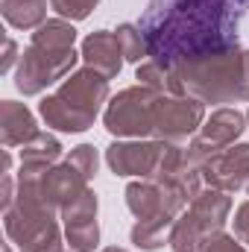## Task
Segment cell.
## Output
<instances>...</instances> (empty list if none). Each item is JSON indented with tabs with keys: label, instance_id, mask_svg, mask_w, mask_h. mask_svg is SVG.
<instances>
[{
	"label": "cell",
	"instance_id": "6da1fadb",
	"mask_svg": "<svg viewBox=\"0 0 249 252\" xmlns=\"http://www.w3.org/2000/svg\"><path fill=\"white\" fill-rule=\"evenodd\" d=\"M247 6L249 0H150L138 30L153 62L176 67L232 53Z\"/></svg>",
	"mask_w": 249,
	"mask_h": 252
},
{
	"label": "cell",
	"instance_id": "7a4b0ae2",
	"mask_svg": "<svg viewBox=\"0 0 249 252\" xmlns=\"http://www.w3.org/2000/svg\"><path fill=\"white\" fill-rule=\"evenodd\" d=\"M73 27L64 21H47L35 35L30 50L21 56V67L15 73V85L21 94H38L41 88L53 85L73 67Z\"/></svg>",
	"mask_w": 249,
	"mask_h": 252
},
{
	"label": "cell",
	"instance_id": "3957f363",
	"mask_svg": "<svg viewBox=\"0 0 249 252\" xmlns=\"http://www.w3.org/2000/svg\"><path fill=\"white\" fill-rule=\"evenodd\" d=\"M106 91H109L106 76H100L91 67L79 70L53 97H44L41 115L50 126H56L62 132H82L97 118V109L106 100Z\"/></svg>",
	"mask_w": 249,
	"mask_h": 252
},
{
	"label": "cell",
	"instance_id": "277c9868",
	"mask_svg": "<svg viewBox=\"0 0 249 252\" xmlns=\"http://www.w3.org/2000/svg\"><path fill=\"white\" fill-rule=\"evenodd\" d=\"M6 232L21 247V252H59L53 205L44 202L24 182H18V202L6 208Z\"/></svg>",
	"mask_w": 249,
	"mask_h": 252
},
{
	"label": "cell",
	"instance_id": "5b68a950",
	"mask_svg": "<svg viewBox=\"0 0 249 252\" xmlns=\"http://www.w3.org/2000/svg\"><path fill=\"white\" fill-rule=\"evenodd\" d=\"M161 97L147 88L124 91L106 112V129L115 135H156Z\"/></svg>",
	"mask_w": 249,
	"mask_h": 252
},
{
	"label": "cell",
	"instance_id": "8992f818",
	"mask_svg": "<svg viewBox=\"0 0 249 252\" xmlns=\"http://www.w3.org/2000/svg\"><path fill=\"white\" fill-rule=\"evenodd\" d=\"M226 211H229V199L220 196V193H205L202 199H196L193 211L187 214L185 220L176 226V232H173V250L193 252L196 244H199V238H202V232L223 226Z\"/></svg>",
	"mask_w": 249,
	"mask_h": 252
},
{
	"label": "cell",
	"instance_id": "52a82bcc",
	"mask_svg": "<svg viewBox=\"0 0 249 252\" xmlns=\"http://www.w3.org/2000/svg\"><path fill=\"white\" fill-rule=\"evenodd\" d=\"M97 199L91 190H82L73 202L64 205V226H67V241L76 252H91L97 247Z\"/></svg>",
	"mask_w": 249,
	"mask_h": 252
},
{
	"label": "cell",
	"instance_id": "ba28073f",
	"mask_svg": "<svg viewBox=\"0 0 249 252\" xmlns=\"http://www.w3.org/2000/svg\"><path fill=\"white\" fill-rule=\"evenodd\" d=\"M167 153V147L161 144H115L109 150V164L115 167V173L121 176H147L158 167V158Z\"/></svg>",
	"mask_w": 249,
	"mask_h": 252
},
{
	"label": "cell",
	"instance_id": "9c48e42d",
	"mask_svg": "<svg viewBox=\"0 0 249 252\" xmlns=\"http://www.w3.org/2000/svg\"><path fill=\"white\" fill-rule=\"evenodd\" d=\"M247 170H249V144H244L238 150H226L223 156L211 158L205 164V179L217 188L235 190L244 185Z\"/></svg>",
	"mask_w": 249,
	"mask_h": 252
},
{
	"label": "cell",
	"instance_id": "30bf717a",
	"mask_svg": "<svg viewBox=\"0 0 249 252\" xmlns=\"http://www.w3.org/2000/svg\"><path fill=\"white\" fill-rule=\"evenodd\" d=\"M0 132H3V144L6 147H18V144H30L35 135H38V129H35V121H32V115L21 106V103H12V100H6L3 106H0Z\"/></svg>",
	"mask_w": 249,
	"mask_h": 252
},
{
	"label": "cell",
	"instance_id": "8fae6325",
	"mask_svg": "<svg viewBox=\"0 0 249 252\" xmlns=\"http://www.w3.org/2000/svg\"><path fill=\"white\" fill-rule=\"evenodd\" d=\"M121 41L115 38V35H109V32H94L88 41H85V47H82V56H85V62L91 64L94 70H103V76L109 79V76H115L118 70H121V47H118Z\"/></svg>",
	"mask_w": 249,
	"mask_h": 252
},
{
	"label": "cell",
	"instance_id": "7c38bea8",
	"mask_svg": "<svg viewBox=\"0 0 249 252\" xmlns=\"http://www.w3.org/2000/svg\"><path fill=\"white\" fill-rule=\"evenodd\" d=\"M241 129H244V121H241L238 112H217V115L211 118V124L205 126L202 138H199L190 150H205V147L229 144V141H235V138L241 135Z\"/></svg>",
	"mask_w": 249,
	"mask_h": 252
},
{
	"label": "cell",
	"instance_id": "4fadbf2b",
	"mask_svg": "<svg viewBox=\"0 0 249 252\" xmlns=\"http://www.w3.org/2000/svg\"><path fill=\"white\" fill-rule=\"evenodd\" d=\"M44 12H47V0H3V18L18 30H30L41 24Z\"/></svg>",
	"mask_w": 249,
	"mask_h": 252
},
{
	"label": "cell",
	"instance_id": "5bb4252c",
	"mask_svg": "<svg viewBox=\"0 0 249 252\" xmlns=\"http://www.w3.org/2000/svg\"><path fill=\"white\" fill-rule=\"evenodd\" d=\"M67 161H70L85 179H91V176L97 173V153H94V147H76Z\"/></svg>",
	"mask_w": 249,
	"mask_h": 252
},
{
	"label": "cell",
	"instance_id": "9a60e30c",
	"mask_svg": "<svg viewBox=\"0 0 249 252\" xmlns=\"http://www.w3.org/2000/svg\"><path fill=\"white\" fill-rule=\"evenodd\" d=\"M94 6H97V0H53V9L64 18H73V21L85 18Z\"/></svg>",
	"mask_w": 249,
	"mask_h": 252
},
{
	"label": "cell",
	"instance_id": "2e32d148",
	"mask_svg": "<svg viewBox=\"0 0 249 252\" xmlns=\"http://www.w3.org/2000/svg\"><path fill=\"white\" fill-rule=\"evenodd\" d=\"M199 252H244L232 238H223V235H217V238H208V241H202V247Z\"/></svg>",
	"mask_w": 249,
	"mask_h": 252
},
{
	"label": "cell",
	"instance_id": "e0dca14e",
	"mask_svg": "<svg viewBox=\"0 0 249 252\" xmlns=\"http://www.w3.org/2000/svg\"><path fill=\"white\" fill-rule=\"evenodd\" d=\"M235 226H238V235L249 241V205H244V208L238 211V220H235Z\"/></svg>",
	"mask_w": 249,
	"mask_h": 252
},
{
	"label": "cell",
	"instance_id": "ac0fdd59",
	"mask_svg": "<svg viewBox=\"0 0 249 252\" xmlns=\"http://www.w3.org/2000/svg\"><path fill=\"white\" fill-rule=\"evenodd\" d=\"M12 59H15V44H12V41H6V64H3V70H9V67H12Z\"/></svg>",
	"mask_w": 249,
	"mask_h": 252
},
{
	"label": "cell",
	"instance_id": "d6986e66",
	"mask_svg": "<svg viewBox=\"0 0 249 252\" xmlns=\"http://www.w3.org/2000/svg\"><path fill=\"white\" fill-rule=\"evenodd\" d=\"M106 252H121V250H106Z\"/></svg>",
	"mask_w": 249,
	"mask_h": 252
}]
</instances>
